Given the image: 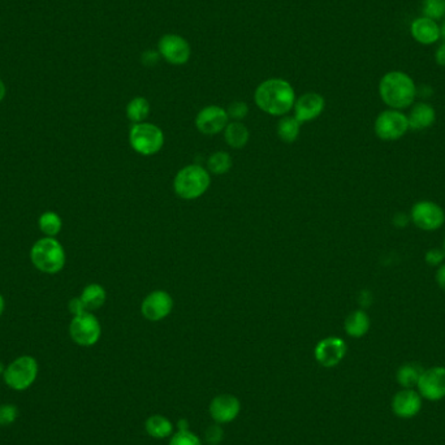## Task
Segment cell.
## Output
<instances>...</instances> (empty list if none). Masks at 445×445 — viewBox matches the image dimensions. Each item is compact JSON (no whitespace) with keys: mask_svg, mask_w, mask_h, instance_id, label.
<instances>
[{"mask_svg":"<svg viewBox=\"0 0 445 445\" xmlns=\"http://www.w3.org/2000/svg\"><path fill=\"white\" fill-rule=\"evenodd\" d=\"M379 94L388 107L401 111L410 107L415 101L417 86L413 78L405 72L392 70L380 80Z\"/></svg>","mask_w":445,"mask_h":445,"instance_id":"cell-2","label":"cell"},{"mask_svg":"<svg viewBox=\"0 0 445 445\" xmlns=\"http://www.w3.org/2000/svg\"><path fill=\"white\" fill-rule=\"evenodd\" d=\"M444 258V250H440V249H431L426 253V262L430 265H441Z\"/></svg>","mask_w":445,"mask_h":445,"instance_id":"cell-34","label":"cell"},{"mask_svg":"<svg viewBox=\"0 0 445 445\" xmlns=\"http://www.w3.org/2000/svg\"><path fill=\"white\" fill-rule=\"evenodd\" d=\"M410 33L415 42L430 46L440 39V25L435 20L422 16L411 23Z\"/></svg>","mask_w":445,"mask_h":445,"instance_id":"cell-18","label":"cell"},{"mask_svg":"<svg viewBox=\"0 0 445 445\" xmlns=\"http://www.w3.org/2000/svg\"><path fill=\"white\" fill-rule=\"evenodd\" d=\"M227 113H228V118L230 120L241 121L244 120L249 113L248 104L245 102H241V101H236V102L231 103L227 108Z\"/></svg>","mask_w":445,"mask_h":445,"instance_id":"cell-32","label":"cell"},{"mask_svg":"<svg viewBox=\"0 0 445 445\" xmlns=\"http://www.w3.org/2000/svg\"><path fill=\"white\" fill-rule=\"evenodd\" d=\"M325 98L318 93H306L301 95L300 98L296 99L294 103V118L302 123H310V121L318 119L322 112L325 111Z\"/></svg>","mask_w":445,"mask_h":445,"instance_id":"cell-15","label":"cell"},{"mask_svg":"<svg viewBox=\"0 0 445 445\" xmlns=\"http://www.w3.org/2000/svg\"><path fill=\"white\" fill-rule=\"evenodd\" d=\"M18 417V406L12 403L0 405V427H7L15 423Z\"/></svg>","mask_w":445,"mask_h":445,"instance_id":"cell-31","label":"cell"},{"mask_svg":"<svg viewBox=\"0 0 445 445\" xmlns=\"http://www.w3.org/2000/svg\"><path fill=\"white\" fill-rule=\"evenodd\" d=\"M420 396L413 389H403L392 400V410L400 418H413L420 413Z\"/></svg>","mask_w":445,"mask_h":445,"instance_id":"cell-17","label":"cell"},{"mask_svg":"<svg viewBox=\"0 0 445 445\" xmlns=\"http://www.w3.org/2000/svg\"><path fill=\"white\" fill-rule=\"evenodd\" d=\"M222 439V430L219 426H210L206 431V440L211 445L219 444Z\"/></svg>","mask_w":445,"mask_h":445,"instance_id":"cell-33","label":"cell"},{"mask_svg":"<svg viewBox=\"0 0 445 445\" xmlns=\"http://www.w3.org/2000/svg\"><path fill=\"white\" fill-rule=\"evenodd\" d=\"M444 254H445V239H444Z\"/></svg>","mask_w":445,"mask_h":445,"instance_id":"cell-43","label":"cell"},{"mask_svg":"<svg viewBox=\"0 0 445 445\" xmlns=\"http://www.w3.org/2000/svg\"><path fill=\"white\" fill-rule=\"evenodd\" d=\"M68 310L73 317H77L84 313H87V308H86L85 303L81 300V297H75L69 301Z\"/></svg>","mask_w":445,"mask_h":445,"instance_id":"cell-35","label":"cell"},{"mask_svg":"<svg viewBox=\"0 0 445 445\" xmlns=\"http://www.w3.org/2000/svg\"><path fill=\"white\" fill-rule=\"evenodd\" d=\"M150 115V103L144 96L133 98L127 106V118L133 124L145 123Z\"/></svg>","mask_w":445,"mask_h":445,"instance_id":"cell-24","label":"cell"},{"mask_svg":"<svg viewBox=\"0 0 445 445\" xmlns=\"http://www.w3.org/2000/svg\"><path fill=\"white\" fill-rule=\"evenodd\" d=\"M211 173L199 164H190L177 172L173 180L175 193L185 201L202 197L210 188Z\"/></svg>","mask_w":445,"mask_h":445,"instance_id":"cell-3","label":"cell"},{"mask_svg":"<svg viewBox=\"0 0 445 445\" xmlns=\"http://www.w3.org/2000/svg\"><path fill=\"white\" fill-rule=\"evenodd\" d=\"M170 445H202L199 439L188 430L187 420L179 422V432L172 437Z\"/></svg>","mask_w":445,"mask_h":445,"instance_id":"cell-29","label":"cell"},{"mask_svg":"<svg viewBox=\"0 0 445 445\" xmlns=\"http://www.w3.org/2000/svg\"><path fill=\"white\" fill-rule=\"evenodd\" d=\"M4 308H6V301L3 299V296L0 294V317L4 313Z\"/></svg>","mask_w":445,"mask_h":445,"instance_id":"cell-40","label":"cell"},{"mask_svg":"<svg viewBox=\"0 0 445 445\" xmlns=\"http://www.w3.org/2000/svg\"><path fill=\"white\" fill-rule=\"evenodd\" d=\"M129 144L137 154L151 156L162 150L164 134L162 129L151 123L133 124L129 132Z\"/></svg>","mask_w":445,"mask_h":445,"instance_id":"cell-5","label":"cell"},{"mask_svg":"<svg viewBox=\"0 0 445 445\" xmlns=\"http://www.w3.org/2000/svg\"><path fill=\"white\" fill-rule=\"evenodd\" d=\"M437 120L435 108L426 102L415 103L408 116L409 129L423 130L427 129Z\"/></svg>","mask_w":445,"mask_h":445,"instance_id":"cell-19","label":"cell"},{"mask_svg":"<svg viewBox=\"0 0 445 445\" xmlns=\"http://www.w3.org/2000/svg\"><path fill=\"white\" fill-rule=\"evenodd\" d=\"M240 413L239 400L231 394H220L215 397L210 405V414L218 423H228Z\"/></svg>","mask_w":445,"mask_h":445,"instance_id":"cell-16","label":"cell"},{"mask_svg":"<svg viewBox=\"0 0 445 445\" xmlns=\"http://www.w3.org/2000/svg\"><path fill=\"white\" fill-rule=\"evenodd\" d=\"M230 123V118L227 110L220 106H207L198 112L196 118V127L198 130L206 136H215L220 132H224L225 127Z\"/></svg>","mask_w":445,"mask_h":445,"instance_id":"cell-11","label":"cell"},{"mask_svg":"<svg viewBox=\"0 0 445 445\" xmlns=\"http://www.w3.org/2000/svg\"><path fill=\"white\" fill-rule=\"evenodd\" d=\"M410 219L420 230L437 231L444 224V210L431 201H420L411 207Z\"/></svg>","mask_w":445,"mask_h":445,"instance_id":"cell-10","label":"cell"},{"mask_svg":"<svg viewBox=\"0 0 445 445\" xmlns=\"http://www.w3.org/2000/svg\"><path fill=\"white\" fill-rule=\"evenodd\" d=\"M293 86L283 78H270L258 86L254 101L261 111L271 116H285L296 103Z\"/></svg>","mask_w":445,"mask_h":445,"instance_id":"cell-1","label":"cell"},{"mask_svg":"<svg viewBox=\"0 0 445 445\" xmlns=\"http://www.w3.org/2000/svg\"><path fill=\"white\" fill-rule=\"evenodd\" d=\"M435 61L440 67H445V42L440 44L435 52Z\"/></svg>","mask_w":445,"mask_h":445,"instance_id":"cell-37","label":"cell"},{"mask_svg":"<svg viewBox=\"0 0 445 445\" xmlns=\"http://www.w3.org/2000/svg\"><path fill=\"white\" fill-rule=\"evenodd\" d=\"M374 129L377 137L383 141L400 139L409 130L408 116L399 110H385L379 113Z\"/></svg>","mask_w":445,"mask_h":445,"instance_id":"cell-8","label":"cell"},{"mask_svg":"<svg viewBox=\"0 0 445 445\" xmlns=\"http://www.w3.org/2000/svg\"><path fill=\"white\" fill-rule=\"evenodd\" d=\"M440 38L445 42V21L443 23V25L440 26Z\"/></svg>","mask_w":445,"mask_h":445,"instance_id":"cell-41","label":"cell"},{"mask_svg":"<svg viewBox=\"0 0 445 445\" xmlns=\"http://www.w3.org/2000/svg\"><path fill=\"white\" fill-rule=\"evenodd\" d=\"M301 123L294 116H282L277 123V136L285 144L297 141L300 136Z\"/></svg>","mask_w":445,"mask_h":445,"instance_id":"cell-23","label":"cell"},{"mask_svg":"<svg viewBox=\"0 0 445 445\" xmlns=\"http://www.w3.org/2000/svg\"><path fill=\"white\" fill-rule=\"evenodd\" d=\"M30 261L43 274H58L65 265V251L55 237L44 236L33 245L30 250Z\"/></svg>","mask_w":445,"mask_h":445,"instance_id":"cell-4","label":"cell"},{"mask_svg":"<svg viewBox=\"0 0 445 445\" xmlns=\"http://www.w3.org/2000/svg\"><path fill=\"white\" fill-rule=\"evenodd\" d=\"M4 370H6V368H4V365H3V363H1V361H0V375H3V374H4Z\"/></svg>","mask_w":445,"mask_h":445,"instance_id":"cell-42","label":"cell"},{"mask_svg":"<svg viewBox=\"0 0 445 445\" xmlns=\"http://www.w3.org/2000/svg\"><path fill=\"white\" fill-rule=\"evenodd\" d=\"M158 52L172 65H184L192 56V47L181 35H165L158 42Z\"/></svg>","mask_w":445,"mask_h":445,"instance_id":"cell-9","label":"cell"},{"mask_svg":"<svg viewBox=\"0 0 445 445\" xmlns=\"http://www.w3.org/2000/svg\"><path fill=\"white\" fill-rule=\"evenodd\" d=\"M38 225L46 237H56L63 228V220L61 215L54 211H46L41 215Z\"/></svg>","mask_w":445,"mask_h":445,"instance_id":"cell-26","label":"cell"},{"mask_svg":"<svg viewBox=\"0 0 445 445\" xmlns=\"http://www.w3.org/2000/svg\"><path fill=\"white\" fill-rule=\"evenodd\" d=\"M6 93H7V89H6V85H4V82L0 80V102L4 99V96H6Z\"/></svg>","mask_w":445,"mask_h":445,"instance_id":"cell-39","label":"cell"},{"mask_svg":"<svg viewBox=\"0 0 445 445\" xmlns=\"http://www.w3.org/2000/svg\"><path fill=\"white\" fill-rule=\"evenodd\" d=\"M422 12L425 18L440 20L445 16V0H423Z\"/></svg>","mask_w":445,"mask_h":445,"instance_id":"cell-30","label":"cell"},{"mask_svg":"<svg viewBox=\"0 0 445 445\" xmlns=\"http://www.w3.org/2000/svg\"><path fill=\"white\" fill-rule=\"evenodd\" d=\"M420 394L430 401H437L445 397V368H428L422 372L418 382Z\"/></svg>","mask_w":445,"mask_h":445,"instance_id":"cell-13","label":"cell"},{"mask_svg":"<svg viewBox=\"0 0 445 445\" xmlns=\"http://www.w3.org/2000/svg\"><path fill=\"white\" fill-rule=\"evenodd\" d=\"M346 353V344L340 337H327L315 346V358L325 368H334L339 365Z\"/></svg>","mask_w":445,"mask_h":445,"instance_id":"cell-14","label":"cell"},{"mask_svg":"<svg viewBox=\"0 0 445 445\" xmlns=\"http://www.w3.org/2000/svg\"><path fill=\"white\" fill-rule=\"evenodd\" d=\"M231 155L225 151H216L207 161V171L213 175H224L232 168Z\"/></svg>","mask_w":445,"mask_h":445,"instance_id":"cell-28","label":"cell"},{"mask_svg":"<svg viewBox=\"0 0 445 445\" xmlns=\"http://www.w3.org/2000/svg\"><path fill=\"white\" fill-rule=\"evenodd\" d=\"M81 300L85 303L87 311H94L102 308L107 300V293L101 284H89L81 293Z\"/></svg>","mask_w":445,"mask_h":445,"instance_id":"cell-22","label":"cell"},{"mask_svg":"<svg viewBox=\"0 0 445 445\" xmlns=\"http://www.w3.org/2000/svg\"><path fill=\"white\" fill-rule=\"evenodd\" d=\"M146 431L155 439L167 437L172 432L171 422L162 415H153L146 420Z\"/></svg>","mask_w":445,"mask_h":445,"instance_id":"cell-27","label":"cell"},{"mask_svg":"<svg viewBox=\"0 0 445 445\" xmlns=\"http://www.w3.org/2000/svg\"><path fill=\"white\" fill-rule=\"evenodd\" d=\"M159 58H161V55H159L158 50H156V51H155V50H147V51L142 54L141 61H142V63H144L145 65H147V67H153V65H155V64L158 63Z\"/></svg>","mask_w":445,"mask_h":445,"instance_id":"cell-36","label":"cell"},{"mask_svg":"<svg viewBox=\"0 0 445 445\" xmlns=\"http://www.w3.org/2000/svg\"><path fill=\"white\" fill-rule=\"evenodd\" d=\"M423 371L425 370L417 363H405L397 371V382L403 385V388L410 389L414 385L418 384Z\"/></svg>","mask_w":445,"mask_h":445,"instance_id":"cell-25","label":"cell"},{"mask_svg":"<svg viewBox=\"0 0 445 445\" xmlns=\"http://www.w3.org/2000/svg\"><path fill=\"white\" fill-rule=\"evenodd\" d=\"M345 332L354 339H360L368 334L370 330V318L366 311L356 310L348 315L344 323Z\"/></svg>","mask_w":445,"mask_h":445,"instance_id":"cell-20","label":"cell"},{"mask_svg":"<svg viewBox=\"0 0 445 445\" xmlns=\"http://www.w3.org/2000/svg\"><path fill=\"white\" fill-rule=\"evenodd\" d=\"M250 133L246 125H244L241 121H231L224 129V139L227 145L232 149H242L249 142Z\"/></svg>","mask_w":445,"mask_h":445,"instance_id":"cell-21","label":"cell"},{"mask_svg":"<svg viewBox=\"0 0 445 445\" xmlns=\"http://www.w3.org/2000/svg\"><path fill=\"white\" fill-rule=\"evenodd\" d=\"M69 334L80 346H93L99 341L102 327L99 320L90 311L73 317L69 325Z\"/></svg>","mask_w":445,"mask_h":445,"instance_id":"cell-7","label":"cell"},{"mask_svg":"<svg viewBox=\"0 0 445 445\" xmlns=\"http://www.w3.org/2000/svg\"><path fill=\"white\" fill-rule=\"evenodd\" d=\"M173 300L171 294L165 291H154L149 293L142 301L141 313L150 322H159L171 314Z\"/></svg>","mask_w":445,"mask_h":445,"instance_id":"cell-12","label":"cell"},{"mask_svg":"<svg viewBox=\"0 0 445 445\" xmlns=\"http://www.w3.org/2000/svg\"><path fill=\"white\" fill-rule=\"evenodd\" d=\"M38 362L35 357L21 356L11 362L4 370V383L13 391H25L38 377Z\"/></svg>","mask_w":445,"mask_h":445,"instance_id":"cell-6","label":"cell"},{"mask_svg":"<svg viewBox=\"0 0 445 445\" xmlns=\"http://www.w3.org/2000/svg\"><path fill=\"white\" fill-rule=\"evenodd\" d=\"M437 282L439 287L445 291V265L439 267L437 272Z\"/></svg>","mask_w":445,"mask_h":445,"instance_id":"cell-38","label":"cell"}]
</instances>
